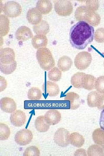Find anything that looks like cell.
Returning <instances> with one entry per match:
<instances>
[{
	"mask_svg": "<svg viewBox=\"0 0 104 156\" xmlns=\"http://www.w3.org/2000/svg\"><path fill=\"white\" fill-rule=\"evenodd\" d=\"M94 27L87 22L79 21L72 26L70 29V40L74 48L84 49L93 39Z\"/></svg>",
	"mask_w": 104,
	"mask_h": 156,
	"instance_id": "obj_1",
	"label": "cell"
},
{
	"mask_svg": "<svg viewBox=\"0 0 104 156\" xmlns=\"http://www.w3.org/2000/svg\"><path fill=\"white\" fill-rule=\"evenodd\" d=\"M36 57L40 67L44 70H49L55 65L51 52L47 48L38 49L36 53Z\"/></svg>",
	"mask_w": 104,
	"mask_h": 156,
	"instance_id": "obj_2",
	"label": "cell"
},
{
	"mask_svg": "<svg viewBox=\"0 0 104 156\" xmlns=\"http://www.w3.org/2000/svg\"><path fill=\"white\" fill-rule=\"evenodd\" d=\"M2 12L7 16L14 18L19 16L22 9L21 5L14 1H8L2 5Z\"/></svg>",
	"mask_w": 104,
	"mask_h": 156,
	"instance_id": "obj_3",
	"label": "cell"
},
{
	"mask_svg": "<svg viewBox=\"0 0 104 156\" xmlns=\"http://www.w3.org/2000/svg\"><path fill=\"white\" fill-rule=\"evenodd\" d=\"M92 58L89 52L83 51L78 53L75 56L74 63L78 70H82L86 69L90 65Z\"/></svg>",
	"mask_w": 104,
	"mask_h": 156,
	"instance_id": "obj_4",
	"label": "cell"
},
{
	"mask_svg": "<svg viewBox=\"0 0 104 156\" xmlns=\"http://www.w3.org/2000/svg\"><path fill=\"white\" fill-rule=\"evenodd\" d=\"M54 8L56 13L59 15L66 16H69L72 13L73 6L70 0H55Z\"/></svg>",
	"mask_w": 104,
	"mask_h": 156,
	"instance_id": "obj_5",
	"label": "cell"
},
{
	"mask_svg": "<svg viewBox=\"0 0 104 156\" xmlns=\"http://www.w3.org/2000/svg\"><path fill=\"white\" fill-rule=\"evenodd\" d=\"M70 132L64 128H60L55 132L53 140L55 143L62 147L67 146L70 144Z\"/></svg>",
	"mask_w": 104,
	"mask_h": 156,
	"instance_id": "obj_6",
	"label": "cell"
},
{
	"mask_svg": "<svg viewBox=\"0 0 104 156\" xmlns=\"http://www.w3.org/2000/svg\"><path fill=\"white\" fill-rule=\"evenodd\" d=\"M33 138L32 132L27 129H22L17 131L14 137L15 142L22 146L29 144L31 142Z\"/></svg>",
	"mask_w": 104,
	"mask_h": 156,
	"instance_id": "obj_7",
	"label": "cell"
},
{
	"mask_svg": "<svg viewBox=\"0 0 104 156\" xmlns=\"http://www.w3.org/2000/svg\"><path fill=\"white\" fill-rule=\"evenodd\" d=\"M11 122L15 126L21 127L25 123L26 116L25 113L21 110H16L12 113L10 117Z\"/></svg>",
	"mask_w": 104,
	"mask_h": 156,
	"instance_id": "obj_8",
	"label": "cell"
},
{
	"mask_svg": "<svg viewBox=\"0 0 104 156\" xmlns=\"http://www.w3.org/2000/svg\"><path fill=\"white\" fill-rule=\"evenodd\" d=\"M0 106L3 111L12 113L16 109V104L14 100L10 97H4L0 100Z\"/></svg>",
	"mask_w": 104,
	"mask_h": 156,
	"instance_id": "obj_9",
	"label": "cell"
},
{
	"mask_svg": "<svg viewBox=\"0 0 104 156\" xmlns=\"http://www.w3.org/2000/svg\"><path fill=\"white\" fill-rule=\"evenodd\" d=\"M15 53L13 49L10 48L0 49V63H11L15 60Z\"/></svg>",
	"mask_w": 104,
	"mask_h": 156,
	"instance_id": "obj_10",
	"label": "cell"
},
{
	"mask_svg": "<svg viewBox=\"0 0 104 156\" xmlns=\"http://www.w3.org/2000/svg\"><path fill=\"white\" fill-rule=\"evenodd\" d=\"M44 92L50 96H55L59 93L60 88L58 84L54 82L47 81L42 85Z\"/></svg>",
	"mask_w": 104,
	"mask_h": 156,
	"instance_id": "obj_11",
	"label": "cell"
},
{
	"mask_svg": "<svg viewBox=\"0 0 104 156\" xmlns=\"http://www.w3.org/2000/svg\"><path fill=\"white\" fill-rule=\"evenodd\" d=\"M44 116L46 121L50 125H55L61 120V113L56 109L48 110Z\"/></svg>",
	"mask_w": 104,
	"mask_h": 156,
	"instance_id": "obj_12",
	"label": "cell"
},
{
	"mask_svg": "<svg viewBox=\"0 0 104 156\" xmlns=\"http://www.w3.org/2000/svg\"><path fill=\"white\" fill-rule=\"evenodd\" d=\"M26 17L29 22L34 25L38 24L42 21V16L35 7L29 9L28 10Z\"/></svg>",
	"mask_w": 104,
	"mask_h": 156,
	"instance_id": "obj_13",
	"label": "cell"
},
{
	"mask_svg": "<svg viewBox=\"0 0 104 156\" xmlns=\"http://www.w3.org/2000/svg\"><path fill=\"white\" fill-rule=\"evenodd\" d=\"M15 36L17 40L25 41L33 37V34L30 29L26 26H21L16 30Z\"/></svg>",
	"mask_w": 104,
	"mask_h": 156,
	"instance_id": "obj_14",
	"label": "cell"
},
{
	"mask_svg": "<svg viewBox=\"0 0 104 156\" xmlns=\"http://www.w3.org/2000/svg\"><path fill=\"white\" fill-rule=\"evenodd\" d=\"M65 100H68L70 102V109L75 110L79 107L81 104L79 96L73 92H67L64 97Z\"/></svg>",
	"mask_w": 104,
	"mask_h": 156,
	"instance_id": "obj_15",
	"label": "cell"
},
{
	"mask_svg": "<svg viewBox=\"0 0 104 156\" xmlns=\"http://www.w3.org/2000/svg\"><path fill=\"white\" fill-rule=\"evenodd\" d=\"M48 42L46 36L43 34H37L33 36L31 40L33 46L38 49L46 48Z\"/></svg>",
	"mask_w": 104,
	"mask_h": 156,
	"instance_id": "obj_16",
	"label": "cell"
},
{
	"mask_svg": "<svg viewBox=\"0 0 104 156\" xmlns=\"http://www.w3.org/2000/svg\"><path fill=\"white\" fill-rule=\"evenodd\" d=\"M50 125L46 121L44 116L37 117L34 122V126L36 130L40 132L47 131L49 129Z\"/></svg>",
	"mask_w": 104,
	"mask_h": 156,
	"instance_id": "obj_17",
	"label": "cell"
},
{
	"mask_svg": "<svg viewBox=\"0 0 104 156\" xmlns=\"http://www.w3.org/2000/svg\"><path fill=\"white\" fill-rule=\"evenodd\" d=\"M36 8L42 14H45L51 11L53 5L50 0H40L37 3Z\"/></svg>",
	"mask_w": 104,
	"mask_h": 156,
	"instance_id": "obj_18",
	"label": "cell"
},
{
	"mask_svg": "<svg viewBox=\"0 0 104 156\" xmlns=\"http://www.w3.org/2000/svg\"><path fill=\"white\" fill-rule=\"evenodd\" d=\"M73 64V62L72 60L69 57L66 55L60 57L57 62L58 68L63 72L69 70Z\"/></svg>",
	"mask_w": 104,
	"mask_h": 156,
	"instance_id": "obj_19",
	"label": "cell"
},
{
	"mask_svg": "<svg viewBox=\"0 0 104 156\" xmlns=\"http://www.w3.org/2000/svg\"><path fill=\"white\" fill-rule=\"evenodd\" d=\"M92 137L94 143L104 151V131L101 128L96 129L93 131Z\"/></svg>",
	"mask_w": 104,
	"mask_h": 156,
	"instance_id": "obj_20",
	"label": "cell"
},
{
	"mask_svg": "<svg viewBox=\"0 0 104 156\" xmlns=\"http://www.w3.org/2000/svg\"><path fill=\"white\" fill-rule=\"evenodd\" d=\"M70 144L78 148L82 147L84 144L85 139L83 136L77 132H74L70 134Z\"/></svg>",
	"mask_w": 104,
	"mask_h": 156,
	"instance_id": "obj_21",
	"label": "cell"
},
{
	"mask_svg": "<svg viewBox=\"0 0 104 156\" xmlns=\"http://www.w3.org/2000/svg\"><path fill=\"white\" fill-rule=\"evenodd\" d=\"M96 79L92 75L85 74L83 77L82 88L88 90H94L95 89Z\"/></svg>",
	"mask_w": 104,
	"mask_h": 156,
	"instance_id": "obj_22",
	"label": "cell"
},
{
	"mask_svg": "<svg viewBox=\"0 0 104 156\" xmlns=\"http://www.w3.org/2000/svg\"><path fill=\"white\" fill-rule=\"evenodd\" d=\"M33 29L35 33L37 34L46 35L49 31V26L48 22L42 20L38 24L33 26Z\"/></svg>",
	"mask_w": 104,
	"mask_h": 156,
	"instance_id": "obj_23",
	"label": "cell"
},
{
	"mask_svg": "<svg viewBox=\"0 0 104 156\" xmlns=\"http://www.w3.org/2000/svg\"><path fill=\"white\" fill-rule=\"evenodd\" d=\"M101 94L96 91L89 93L87 96V101L88 106L92 107H97Z\"/></svg>",
	"mask_w": 104,
	"mask_h": 156,
	"instance_id": "obj_24",
	"label": "cell"
},
{
	"mask_svg": "<svg viewBox=\"0 0 104 156\" xmlns=\"http://www.w3.org/2000/svg\"><path fill=\"white\" fill-rule=\"evenodd\" d=\"M101 19L100 15L97 12L89 11L85 16V20L90 24L96 26L100 24Z\"/></svg>",
	"mask_w": 104,
	"mask_h": 156,
	"instance_id": "obj_25",
	"label": "cell"
},
{
	"mask_svg": "<svg viewBox=\"0 0 104 156\" xmlns=\"http://www.w3.org/2000/svg\"><path fill=\"white\" fill-rule=\"evenodd\" d=\"M0 30L1 36H5L8 33L10 29V21L7 16L4 14L0 16Z\"/></svg>",
	"mask_w": 104,
	"mask_h": 156,
	"instance_id": "obj_26",
	"label": "cell"
},
{
	"mask_svg": "<svg viewBox=\"0 0 104 156\" xmlns=\"http://www.w3.org/2000/svg\"><path fill=\"white\" fill-rule=\"evenodd\" d=\"M85 74L83 72H79L71 77L70 82L73 87L78 88H82L83 77Z\"/></svg>",
	"mask_w": 104,
	"mask_h": 156,
	"instance_id": "obj_27",
	"label": "cell"
},
{
	"mask_svg": "<svg viewBox=\"0 0 104 156\" xmlns=\"http://www.w3.org/2000/svg\"><path fill=\"white\" fill-rule=\"evenodd\" d=\"M17 63L15 60L12 62L8 64L0 63V69L1 72L5 75L12 73L16 69Z\"/></svg>",
	"mask_w": 104,
	"mask_h": 156,
	"instance_id": "obj_28",
	"label": "cell"
},
{
	"mask_svg": "<svg viewBox=\"0 0 104 156\" xmlns=\"http://www.w3.org/2000/svg\"><path fill=\"white\" fill-rule=\"evenodd\" d=\"M42 93L40 90L37 87H31L28 90L27 96L30 100H38L40 99Z\"/></svg>",
	"mask_w": 104,
	"mask_h": 156,
	"instance_id": "obj_29",
	"label": "cell"
},
{
	"mask_svg": "<svg viewBox=\"0 0 104 156\" xmlns=\"http://www.w3.org/2000/svg\"><path fill=\"white\" fill-rule=\"evenodd\" d=\"M87 152L88 156H104V151L101 146L96 144L90 146L88 148Z\"/></svg>",
	"mask_w": 104,
	"mask_h": 156,
	"instance_id": "obj_30",
	"label": "cell"
},
{
	"mask_svg": "<svg viewBox=\"0 0 104 156\" xmlns=\"http://www.w3.org/2000/svg\"><path fill=\"white\" fill-rule=\"evenodd\" d=\"M62 75L61 70L55 66L49 70L48 74L49 79L54 82L59 81L61 78Z\"/></svg>",
	"mask_w": 104,
	"mask_h": 156,
	"instance_id": "obj_31",
	"label": "cell"
},
{
	"mask_svg": "<svg viewBox=\"0 0 104 156\" xmlns=\"http://www.w3.org/2000/svg\"><path fill=\"white\" fill-rule=\"evenodd\" d=\"M89 11L86 6L81 5L77 7L75 12V17L77 21L85 20V16Z\"/></svg>",
	"mask_w": 104,
	"mask_h": 156,
	"instance_id": "obj_32",
	"label": "cell"
},
{
	"mask_svg": "<svg viewBox=\"0 0 104 156\" xmlns=\"http://www.w3.org/2000/svg\"><path fill=\"white\" fill-rule=\"evenodd\" d=\"M11 131L10 127L6 124L0 123V140H3L8 139L10 137Z\"/></svg>",
	"mask_w": 104,
	"mask_h": 156,
	"instance_id": "obj_33",
	"label": "cell"
},
{
	"mask_svg": "<svg viewBox=\"0 0 104 156\" xmlns=\"http://www.w3.org/2000/svg\"><path fill=\"white\" fill-rule=\"evenodd\" d=\"M40 151L38 147L36 146H30L25 149L23 155L24 156H39Z\"/></svg>",
	"mask_w": 104,
	"mask_h": 156,
	"instance_id": "obj_34",
	"label": "cell"
},
{
	"mask_svg": "<svg viewBox=\"0 0 104 156\" xmlns=\"http://www.w3.org/2000/svg\"><path fill=\"white\" fill-rule=\"evenodd\" d=\"M95 89L100 94H104V76H100L96 78Z\"/></svg>",
	"mask_w": 104,
	"mask_h": 156,
	"instance_id": "obj_35",
	"label": "cell"
},
{
	"mask_svg": "<svg viewBox=\"0 0 104 156\" xmlns=\"http://www.w3.org/2000/svg\"><path fill=\"white\" fill-rule=\"evenodd\" d=\"M86 4L87 9L90 12H95L99 7V3L98 0H86Z\"/></svg>",
	"mask_w": 104,
	"mask_h": 156,
	"instance_id": "obj_36",
	"label": "cell"
},
{
	"mask_svg": "<svg viewBox=\"0 0 104 156\" xmlns=\"http://www.w3.org/2000/svg\"><path fill=\"white\" fill-rule=\"evenodd\" d=\"M94 38L98 43H104V27L99 28L96 30L94 34Z\"/></svg>",
	"mask_w": 104,
	"mask_h": 156,
	"instance_id": "obj_37",
	"label": "cell"
},
{
	"mask_svg": "<svg viewBox=\"0 0 104 156\" xmlns=\"http://www.w3.org/2000/svg\"><path fill=\"white\" fill-rule=\"evenodd\" d=\"M7 83L5 78L0 76V92L3 91L7 88Z\"/></svg>",
	"mask_w": 104,
	"mask_h": 156,
	"instance_id": "obj_38",
	"label": "cell"
},
{
	"mask_svg": "<svg viewBox=\"0 0 104 156\" xmlns=\"http://www.w3.org/2000/svg\"><path fill=\"white\" fill-rule=\"evenodd\" d=\"M74 156H87V151L84 149L81 148L77 150L74 153Z\"/></svg>",
	"mask_w": 104,
	"mask_h": 156,
	"instance_id": "obj_39",
	"label": "cell"
},
{
	"mask_svg": "<svg viewBox=\"0 0 104 156\" xmlns=\"http://www.w3.org/2000/svg\"><path fill=\"white\" fill-rule=\"evenodd\" d=\"M97 107L99 109H104V94H101Z\"/></svg>",
	"mask_w": 104,
	"mask_h": 156,
	"instance_id": "obj_40",
	"label": "cell"
},
{
	"mask_svg": "<svg viewBox=\"0 0 104 156\" xmlns=\"http://www.w3.org/2000/svg\"><path fill=\"white\" fill-rule=\"evenodd\" d=\"M99 125L101 128L104 131V109L101 112L99 120Z\"/></svg>",
	"mask_w": 104,
	"mask_h": 156,
	"instance_id": "obj_41",
	"label": "cell"
},
{
	"mask_svg": "<svg viewBox=\"0 0 104 156\" xmlns=\"http://www.w3.org/2000/svg\"><path fill=\"white\" fill-rule=\"evenodd\" d=\"M103 65H104V62H103Z\"/></svg>",
	"mask_w": 104,
	"mask_h": 156,
	"instance_id": "obj_42",
	"label": "cell"
}]
</instances>
